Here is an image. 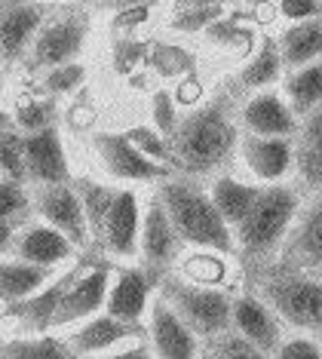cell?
<instances>
[{
	"label": "cell",
	"instance_id": "cell-18",
	"mask_svg": "<svg viewBox=\"0 0 322 359\" xmlns=\"http://www.w3.org/2000/svg\"><path fill=\"white\" fill-rule=\"evenodd\" d=\"M71 252H74V243L49 224H28L13 240V255L19 261L40 264V267L62 264L65 258H71Z\"/></svg>",
	"mask_w": 322,
	"mask_h": 359
},
{
	"label": "cell",
	"instance_id": "cell-29",
	"mask_svg": "<svg viewBox=\"0 0 322 359\" xmlns=\"http://www.w3.org/2000/svg\"><path fill=\"white\" fill-rule=\"evenodd\" d=\"M0 359H80V356L68 347V341L49 338V334H31V338L0 344Z\"/></svg>",
	"mask_w": 322,
	"mask_h": 359
},
{
	"label": "cell",
	"instance_id": "cell-15",
	"mask_svg": "<svg viewBox=\"0 0 322 359\" xmlns=\"http://www.w3.org/2000/svg\"><path fill=\"white\" fill-rule=\"evenodd\" d=\"M46 10L31 0H6L0 6V55L4 59H19L28 53L31 40L37 37L40 25H43Z\"/></svg>",
	"mask_w": 322,
	"mask_h": 359
},
{
	"label": "cell",
	"instance_id": "cell-33",
	"mask_svg": "<svg viewBox=\"0 0 322 359\" xmlns=\"http://www.w3.org/2000/svg\"><path fill=\"white\" fill-rule=\"evenodd\" d=\"M126 138L154 163H160V166H175V154H172V144L163 133H156L151 126H135L126 133Z\"/></svg>",
	"mask_w": 322,
	"mask_h": 359
},
{
	"label": "cell",
	"instance_id": "cell-25",
	"mask_svg": "<svg viewBox=\"0 0 322 359\" xmlns=\"http://www.w3.org/2000/svg\"><path fill=\"white\" fill-rule=\"evenodd\" d=\"M49 280V267L28 264V261H0V304H15V301L34 295Z\"/></svg>",
	"mask_w": 322,
	"mask_h": 359
},
{
	"label": "cell",
	"instance_id": "cell-13",
	"mask_svg": "<svg viewBox=\"0 0 322 359\" xmlns=\"http://www.w3.org/2000/svg\"><path fill=\"white\" fill-rule=\"evenodd\" d=\"M83 273V267H74V271L62 273L59 280H53L43 289H37L34 295L15 301V304H6V316H13L19 323V329H25L28 334H43L46 329H53V320H55V310H59L65 292L68 285Z\"/></svg>",
	"mask_w": 322,
	"mask_h": 359
},
{
	"label": "cell",
	"instance_id": "cell-35",
	"mask_svg": "<svg viewBox=\"0 0 322 359\" xmlns=\"http://www.w3.org/2000/svg\"><path fill=\"white\" fill-rule=\"evenodd\" d=\"M31 197L25 194L22 182L4 178L0 182V222H19L22 215H28Z\"/></svg>",
	"mask_w": 322,
	"mask_h": 359
},
{
	"label": "cell",
	"instance_id": "cell-7",
	"mask_svg": "<svg viewBox=\"0 0 322 359\" xmlns=\"http://www.w3.org/2000/svg\"><path fill=\"white\" fill-rule=\"evenodd\" d=\"M31 206H34V212L49 227H55V231H62L68 236L74 246H86L89 243V224H86L83 206H80V197L71 182L37 184Z\"/></svg>",
	"mask_w": 322,
	"mask_h": 359
},
{
	"label": "cell",
	"instance_id": "cell-40",
	"mask_svg": "<svg viewBox=\"0 0 322 359\" xmlns=\"http://www.w3.org/2000/svg\"><path fill=\"white\" fill-rule=\"evenodd\" d=\"M154 129L156 133H163L166 138L175 135L178 129V111H175V102H172V95L166 93V89H160V93H154Z\"/></svg>",
	"mask_w": 322,
	"mask_h": 359
},
{
	"label": "cell",
	"instance_id": "cell-14",
	"mask_svg": "<svg viewBox=\"0 0 322 359\" xmlns=\"http://www.w3.org/2000/svg\"><path fill=\"white\" fill-rule=\"evenodd\" d=\"M107 304V267H93L89 273H80L68 285L59 310H55L53 329H65L71 323L89 320Z\"/></svg>",
	"mask_w": 322,
	"mask_h": 359
},
{
	"label": "cell",
	"instance_id": "cell-39",
	"mask_svg": "<svg viewBox=\"0 0 322 359\" xmlns=\"http://www.w3.org/2000/svg\"><path fill=\"white\" fill-rule=\"evenodd\" d=\"M154 65H156V71H163V74L181 77V74H191L194 59L187 55V50H178V46H156Z\"/></svg>",
	"mask_w": 322,
	"mask_h": 359
},
{
	"label": "cell",
	"instance_id": "cell-6",
	"mask_svg": "<svg viewBox=\"0 0 322 359\" xmlns=\"http://www.w3.org/2000/svg\"><path fill=\"white\" fill-rule=\"evenodd\" d=\"M89 37V15L80 10H65L43 22L37 37L28 46V68L31 71H49L59 65L77 62Z\"/></svg>",
	"mask_w": 322,
	"mask_h": 359
},
{
	"label": "cell",
	"instance_id": "cell-27",
	"mask_svg": "<svg viewBox=\"0 0 322 359\" xmlns=\"http://www.w3.org/2000/svg\"><path fill=\"white\" fill-rule=\"evenodd\" d=\"M258 191H261V187L246 184V182H236V178L224 175V178H218V182L212 184L209 197H212L215 206H218L221 215H224L227 224H239L246 218V212L252 209V203H255V197H258Z\"/></svg>",
	"mask_w": 322,
	"mask_h": 359
},
{
	"label": "cell",
	"instance_id": "cell-5",
	"mask_svg": "<svg viewBox=\"0 0 322 359\" xmlns=\"http://www.w3.org/2000/svg\"><path fill=\"white\" fill-rule=\"evenodd\" d=\"M160 295L169 301V307L181 316V323L187 325L200 338H215V334L227 332L230 320H234V301L224 292L209 289V285L185 283L178 276H160Z\"/></svg>",
	"mask_w": 322,
	"mask_h": 359
},
{
	"label": "cell",
	"instance_id": "cell-11",
	"mask_svg": "<svg viewBox=\"0 0 322 359\" xmlns=\"http://www.w3.org/2000/svg\"><path fill=\"white\" fill-rule=\"evenodd\" d=\"M279 264L304 273L322 271V200L304 209V215L288 227Z\"/></svg>",
	"mask_w": 322,
	"mask_h": 359
},
{
	"label": "cell",
	"instance_id": "cell-42",
	"mask_svg": "<svg viewBox=\"0 0 322 359\" xmlns=\"http://www.w3.org/2000/svg\"><path fill=\"white\" fill-rule=\"evenodd\" d=\"M276 359H322V350L307 338H292L276 350Z\"/></svg>",
	"mask_w": 322,
	"mask_h": 359
},
{
	"label": "cell",
	"instance_id": "cell-32",
	"mask_svg": "<svg viewBox=\"0 0 322 359\" xmlns=\"http://www.w3.org/2000/svg\"><path fill=\"white\" fill-rule=\"evenodd\" d=\"M0 172L13 182H28L25 172V144L19 129H0Z\"/></svg>",
	"mask_w": 322,
	"mask_h": 359
},
{
	"label": "cell",
	"instance_id": "cell-31",
	"mask_svg": "<svg viewBox=\"0 0 322 359\" xmlns=\"http://www.w3.org/2000/svg\"><path fill=\"white\" fill-rule=\"evenodd\" d=\"M206 359H267L261 347H255L249 338H243L239 332H221L215 334V341L206 350Z\"/></svg>",
	"mask_w": 322,
	"mask_h": 359
},
{
	"label": "cell",
	"instance_id": "cell-2",
	"mask_svg": "<svg viewBox=\"0 0 322 359\" xmlns=\"http://www.w3.org/2000/svg\"><path fill=\"white\" fill-rule=\"evenodd\" d=\"M156 200L163 203L172 227L178 231L181 243L209 249V252H230L234 249V233L218 206L212 203L209 194L187 178H166L160 184Z\"/></svg>",
	"mask_w": 322,
	"mask_h": 359
},
{
	"label": "cell",
	"instance_id": "cell-23",
	"mask_svg": "<svg viewBox=\"0 0 322 359\" xmlns=\"http://www.w3.org/2000/svg\"><path fill=\"white\" fill-rule=\"evenodd\" d=\"M234 325L243 338H249L255 347L264 353H276L279 350V323L276 313L258 298H236L234 301Z\"/></svg>",
	"mask_w": 322,
	"mask_h": 359
},
{
	"label": "cell",
	"instance_id": "cell-10",
	"mask_svg": "<svg viewBox=\"0 0 322 359\" xmlns=\"http://www.w3.org/2000/svg\"><path fill=\"white\" fill-rule=\"evenodd\" d=\"M147 334L156 359H196V334L181 323V316L163 295L147 307Z\"/></svg>",
	"mask_w": 322,
	"mask_h": 359
},
{
	"label": "cell",
	"instance_id": "cell-30",
	"mask_svg": "<svg viewBox=\"0 0 322 359\" xmlns=\"http://www.w3.org/2000/svg\"><path fill=\"white\" fill-rule=\"evenodd\" d=\"M279 71H283V55H279V43L276 40H264L261 43V53L255 55V59L243 68V74H239V86L243 89H261L267 83H274L279 77Z\"/></svg>",
	"mask_w": 322,
	"mask_h": 359
},
{
	"label": "cell",
	"instance_id": "cell-24",
	"mask_svg": "<svg viewBox=\"0 0 322 359\" xmlns=\"http://www.w3.org/2000/svg\"><path fill=\"white\" fill-rule=\"evenodd\" d=\"M279 55H283V68L288 71H298L322 59V15L288 25L286 34L279 37Z\"/></svg>",
	"mask_w": 322,
	"mask_h": 359
},
{
	"label": "cell",
	"instance_id": "cell-34",
	"mask_svg": "<svg viewBox=\"0 0 322 359\" xmlns=\"http://www.w3.org/2000/svg\"><path fill=\"white\" fill-rule=\"evenodd\" d=\"M86 80V68L80 62H68L59 68H49L43 74V89L49 95H68Z\"/></svg>",
	"mask_w": 322,
	"mask_h": 359
},
{
	"label": "cell",
	"instance_id": "cell-36",
	"mask_svg": "<svg viewBox=\"0 0 322 359\" xmlns=\"http://www.w3.org/2000/svg\"><path fill=\"white\" fill-rule=\"evenodd\" d=\"M224 15V4H209V6H181L172 19L175 31H203L212 22H218Z\"/></svg>",
	"mask_w": 322,
	"mask_h": 359
},
{
	"label": "cell",
	"instance_id": "cell-48",
	"mask_svg": "<svg viewBox=\"0 0 322 359\" xmlns=\"http://www.w3.org/2000/svg\"><path fill=\"white\" fill-rule=\"evenodd\" d=\"M15 123V120L10 117V114H6V111H0V129H10Z\"/></svg>",
	"mask_w": 322,
	"mask_h": 359
},
{
	"label": "cell",
	"instance_id": "cell-1",
	"mask_svg": "<svg viewBox=\"0 0 322 359\" xmlns=\"http://www.w3.org/2000/svg\"><path fill=\"white\" fill-rule=\"evenodd\" d=\"M236 142L239 133L234 120V99L227 93L215 95L212 102L200 104L185 120H178L175 135L169 138L175 166L191 175H206L224 166L234 157Z\"/></svg>",
	"mask_w": 322,
	"mask_h": 359
},
{
	"label": "cell",
	"instance_id": "cell-20",
	"mask_svg": "<svg viewBox=\"0 0 322 359\" xmlns=\"http://www.w3.org/2000/svg\"><path fill=\"white\" fill-rule=\"evenodd\" d=\"M160 276L151 271H120L114 285L107 289V313L117 316L123 323H142L151 295V285H156Z\"/></svg>",
	"mask_w": 322,
	"mask_h": 359
},
{
	"label": "cell",
	"instance_id": "cell-19",
	"mask_svg": "<svg viewBox=\"0 0 322 359\" xmlns=\"http://www.w3.org/2000/svg\"><path fill=\"white\" fill-rule=\"evenodd\" d=\"M132 338H145L142 323H123L117 316L105 313V316H93L86 325H80L68 338V347L77 356H89V353H105L114 344L132 341Z\"/></svg>",
	"mask_w": 322,
	"mask_h": 359
},
{
	"label": "cell",
	"instance_id": "cell-17",
	"mask_svg": "<svg viewBox=\"0 0 322 359\" xmlns=\"http://www.w3.org/2000/svg\"><path fill=\"white\" fill-rule=\"evenodd\" d=\"M239 148H243L246 166H249L258 178H264V182H279V178L288 172V166L295 163V144L288 142V138H279V135L246 133Z\"/></svg>",
	"mask_w": 322,
	"mask_h": 359
},
{
	"label": "cell",
	"instance_id": "cell-22",
	"mask_svg": "<svg viewBox=\"0 0 322 359\" xmlns=\"http://www.w3.org/2000/svg\"><path fill=\"white\" fill-rule=\"evenodd\" d=\"M295 166L310 191H322V104L304 114L295 129Z\"/></svg>",
	"mask_w": 322,
	"mask_h": 359
},
{
	"label": "cell",
	"instance_id": "cell-51",
	"mask_svg": "<svg viewBox=\"0 0 322 359\" xmlns=\"http://www.w3.org/2000/svg\"><path fill=\"white\" fill-rule=\"evenodd\" d=\"M319 4H322V0H319Z\"/></svg>",
	"mask_w": 322,
	"mask_h": 359
},
{
	"label": "cell",
	"instance_id": "cell-28",
	"mask_svg": "<svg viewBox=\"0 0 322 359\" xmlns=\"http://www.w3.org/2000/svg\"><path fill=\"white\" fill-rule=\"evenodd\" d=\"M74 191L80 197V206H83V215H86V224H89V233L95 240H102V231H105V218L114 206V197L117 191L107 187L102 182H93V178H74Z\"/></svg>",
	"mask_w": 322,
	"mask_h": 359
},
{
	"label": "cell",
	"instance_id": "cell-16",
	"mask_svg": "<svg viewBox=\"0 0 322 359\" xmlns=\"http://www.w3.org/2000/svg\"><path fill=\"white\" fill-rule=\"evenodd\" d=\"M138 236H142V212H138V197L132 191H117L114 206L105 218L102 246L117 258H129L138 252Z\"/></svg>",
	"mask_w": 322,
	"mask_h": 359
},
{
	"label": "cell",
	"instance_id": "cell-45",
	"mask_svg": "<svg viewBox=\"0 0 322 359\" xmlns=\"http://www.w3.org/2000/svg\"><path fill=\"white\" fill-rule=\"evenodd\" d=\"M105 359H154V353L147 347H129V350H123V353H114V356H105Z\"/></svg>",
	"mask_w": 322,
	"mask_h": 359
},
{
	"label": "cell",
	"instance_id": "cell-43",
	"mask_svg": "<svg viewBox=\"0 0 322 359\" xmlns=\"http://www.w3.org/2000/svg\"><path fill=\"white\" fill-rule=\"evenodd\" d=\"M117 22L114 25L117 28H135L142 25V22H147V15H151V6H129V10H117Z\"/></svg>",
	"mask_w": 322,
	"mask_h": 359
},
{
	"label": "cell",
	"instance_id": "cell-38",
	"mask_svg": "<svg viewBox=\"0 0 322 359\" xmlns=\"http://www.w3.org/2000/svg\"><path fill=\"white\" fill-rule=\"evenodd\" d=\"M206 34H209L215 43L234 46V50H249V43H252V31L246 25H239L236 19H224V15H221L218 22H212V25L206 28Z\"/></svg>",
	"mask_w": 322,
	"mask_h": 359
},
{
	"label": "cell",
	"instance_id": "cell-49",
	"mask_svg": "<svg viewBox=\"0 0 322 359\" xmlns=\"http://www.w3.org/2000/svg\"><path fill=\"white\" fill-rule=\"evenodd\" d=\"M4 178H6V175H4V172H0V182H4Z\"/></svg>",
	"mask_w": 322,
	"mask_h": 359
},
{
	"label": "cell",
	"instance_id": "cell-44",
	"mask_svg": "<svg viewBox=\"0 0 322 359\" xmlns=\"http://www.w3.org/2000/svg\"><path fill=\"white\" fill-rule=\"evenodd\" d=\"M15 240V222H0V255L13 246Z\"/></svg>",
	"mask_w": 322,
	"mask_h": 359
},
{
	"label": "cell",
	"instance_id": "cell-37",
	"mask_svg": "<svg viewBox=\"0 0 322 359\" xmlns=\"http://www.w3.org/2000/svg\"><path fill=\"white\" fill-rule=\"evenodd\" d=\"M13 120H15V126H19V133H37V129L53 126L55 108H53V102H22L19 108H15Z\"/></svg>",
	"mask_w": 322,
	"mask_h": 359
},
{
	"label": "cell",
	"instance_id": "cell-47",
	"mask_svg": "<svg viewBox=\"0 0 322 359\" xmlns=\"http://www.w3.org/2000/svg\"><path fill=\"white\" fill-rule=\"evenodd\" d=\"M209 4H230V0H175V6H209Z\"/></svg>",
	"mask_w": 322,
	"mask_h": 359
},
{
	"label": "cell",
	"instance_id": "cell-3",
	"mask_svg": "<svg viewBox=\"0 0 322 359\" xmlns=\"http://www.w3.org/2000/svg\"><path fill=\"white\" fill-rule=\"evenodd\" d=\"M295 215H298V194L292 187L276 184V182L270 187H261L252 209L236 224L243 255L249 261H261L274 255V249L286 240Z\"/></svg>",
	"mask_w": 322,
	"mask_h": 359
},
{
	"label": "cell",
	"instance_id": "cell-46",
	"mask_svg": "<svg viewBox=\"0 0 322 359\" xmlns=\"http://www.w3.org/2000/svg\"><path fill=\"white\" fill-rule=\"evenodd\" d=\"M107 4H111L114 10H129V6H154V4H160V0H107Z\"/></svg>",
	"mask_w": 322,
	"mask_h": 359
},
{
	"label": "cell",
	"instance_id": "cell-26",
	"mask_svg": "<svg viewBox=\"0 0 322 359\" xmlns=\"http://www.w3.org/2000/svg\"><path fill=\"white\" fill-rule=\"evenodd\" d=\"M286 99L298 117L319 108L322 104V59L304 65V68L292 71L286 77Z\"/></svg>",
	"mask_w": 322,
	"mask_h": 359
},
{
	"label": "cell",
	"instance_id": "cell-12",
	"mask_svg": "<svg viewBox=\"0 0 322 359\" xmlns=\"http://www.w3.org/2000/svg\"><path fill=\"white\" fill-rule=\"evenodd\" d=\"M178 246H181V236L172 227L163 203L151 200V206L145 209V218H142V240H138L145 271H151L154 276H163L166 267L178 258Z\"/></svg>",
	"mask_w": 322,
	"mask_h": 359
},
{
	"label": "cell",
	"instance_id": "cell-8",
	"mask_svg": "<svg viewBox=\"0 0 322 359\" xmlns=\"http://www.w3.org/2000/svg\"><path fill=\"white\" fill-rule=\"evenodd\" d=\"M93 148L105 169L120 182H166L169 169L145 157L142 151L126 138V133H98L93 138Z\"/></svg>",
	"mask_w": 322,
	"mask_h": 359
},
{
	"label": "cell",
	"instance_id": "cell-21",
	"mask_svg": "<svg viewBox=\"0 0 322 359\" xmlns=\"http://www.w3.org/2000/svg\"><path fill=\"white\" fill-rule=\"evenodd\" d=\"M298 114L292 111V104L283 102L276 93H261L249 99V104L243 108V126L255 135H279V138H292L298 129Z\"/></svg>",
	"mask_w": 322,
	"mask_h": 359
},
{
	"label": "cell",
	"instance_id": "cell-4",
	"mask_svg": "<svg viewBox=\"0 0 322 359\" xmlns=\"http://www.w3.org/2000/svg\"><path fill=\"white\" fill-rule=\"evenodd\" d=\"M261 298L276 320L304 332H322V280L313 273L279 264V271L261 283Z\"/></svg>",
	"mask_w": 322,
	"mask_h": 359
},
{
	"label": "cell",
	"instance_id": "cell-41",
	"mask_svg": "<svg viewBox=\"0 0 322 359\" xmlns=\"http://www.w3.org/2000/svg\"><path fill=\"white\" fill-rule=\"evenodd\" d=\"M279 13L292 22H304L322 15V4L319 0H279Z\"/></svg>",
	"mask_w": 322,
	"mask_h": 359
},
{
	"label": "cell",
	"instance_id": "cell-9",
	"mask_svg": "<svg viewBox=\"0 0 322 359\" xmlns=\"http://www.w3.org/2000/svg\"><path fill=\"white\" fill-rule=\"evenodd\" d=\"M22 144H25V172L34 184L71 182V166L55 126L37 129V133H22Z\"/></svg>",
	"mask_w": 322,
	"mask_h": 359
},
{
	"label": "cell",
	"instance_id": "cell-50",
	"mask_svg": "<svg viewBox=\"0 0 322 359\" xmlns=\"http://www.w3.org/2000/svg\"><path fill=\"white\" fill-rule=\"evenodd\" d=\"M77 4H86V0H77Z\"/></svg>",
	"mask_w": 322,
	"mask_h": 359
}]
</instances>
